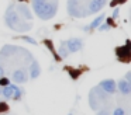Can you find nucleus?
<instances>
[{
    "label": "nucleus",
    "mask_w": 131,
    "mask_h": 115,
    "mask_svg": "<svg viewBox=\"0 0 131 115\" xmlns=\"http://www.w3.org/2000/svg\"><path fill=\"white\" fill-rule=\"evenodd\" d=\"M4 22L12 31L16 32H27L32 28V22L28 20H24L20 14L16 11L14 4H10L4 14Z\"/></svg>",
    "instance_id": "nucleus-1"
},
{
    "label": "nucleus",
    "mask_w": 131,
    "mask_h": 115,
    "mask_svg": "<svg viewBox=\"0 0 131 115\" xmlns=\"http://www.w3.org/2000/svg\"><path fill=\"white\" fill-rule=\"evenodd\" d=\"M58 11V0H48L42 7L40 8V11L37 13V16L40 17L41 20H51L55 17Z\"/></svg>",
    "instance_id": "nucleus-2"
},
{
    "label": "nucleus",
    "mask_w": 131,
    "mask_h": 115,
    "mask_svg": "<svg viewBox=\"0 0 131 115\" xmlns=\"http://www.w3.org/2000/svg\"><path fill=\"white\" fill-rule=\"evenodd\" d=\"M68 14L71 17H83V13H82V8H85L83 6H80V2L79 0H68ZM85 11V10H83Z\"/></svg>",
    "instance_id": "nucleus-3"
},
{
    "label": "nucleus",
    "mask_w": 131,
    "mask_h": 115,
    "mask_svg": "<svg viewBox=\"0 0 131 115\" xmlns=\"http://www.w3.org/2000/svg\"><path fill=\"white\" fill-rule=\"evenodd\" d=\"M106 4H107V0H90L88 8L85 10V17L86 16H92V14L100 11Z\"/></svg>",
    "instance_id": "nucleus-4"
},
{
    "label": "nucleus",
    "mask_w": 131,
    "mask_h": 115,
    "mask_svg": "<svg viewBox=\"0 0 131 115\" xmlns=\"http://www.w3.org/2000/svg\"><path fill=\"white\" fill-rule=\"evenodd\" d=\"M16 11H17L18 14H20L21 17H23L24 20H28V21H32V18H34V16H32L31 10H30V7L26 4V3H17V4L14 6Z\"/></svg>",
    "instance_id": "nucleus-5"
},
{
    "label": "nucleus",
    "mask_w": 131,
    "mask_h": 115,
    "mask_svg": "<svg viewBox=\"0 0 131 115\" xmlns=\"http://www.w3.org/2000/svg\"><path fill=\"white\" fill-rule=\"evenodd\" d=\"M99 86L110 95H113L114 93L117 91V83L113 80V79H104V80H102L99 83Z\"/></svg>",
    "instance_id": "nucleus-6"
},
{
    "label": "nucleus",
    "mask_w": 131,
    "mask_h": 115,
    "mask_svg": "<svg viewBox=\"0 0 131 115\" xmlns=\"http://www.w3.org/2000/svg\"><path fill=\"white\" fill-rule=\"evenodd\" d=\"M66 46H68L69 53L79 52V50L83 48V41L80 38H71V39L66 41Z\"/></svg>",
    "instance_id": "nucleus-7"
},
{
    "label": "nucleus",
    "mask_w": 131,
    "mask_h": 115,
    "mask_svg": "<svg viewBox=\"0 0 131 115\" xmlns=\"http://www.w3.org/2000/svg\"><path fill=\"white\" fill-rule=\"evenodd\" d=\"M116 55L118 59H121V60H128L131 56V49H130V41L125 42L124 46H118L116 49Z\"/></svg>",
    "instance_id": "nucleus-8"
},
{
    "label": "nucleus",
    "mask_w": 131,
    "mask_h": 115,
    "mask_svg": "<svg viewBox=\"0 0 131 115\" xmlns=\"http://www.w3.org/2000/svg\"><path fill=\"white\" fill-rule=\"evenodd\" d=\"M12 80L14 81V83H18V84H24L27 83V80H28V74H27L26 70L23 69H17L13 72L12 74Z\"/></svg>",
    "instance_id": "nucleus-9"
},
{
    "label": "nucleus",
    "mask_w": 131,
    "mask_h": 115,
    "mask_svg": "<svg viewBox=\"0 0 131 115\" xmlns=\"http://www.w3.org/2000/svg\"><path fill=\"white\" fill-rule=\"evenodd\" d=\"M117 90L123 95H130L131 94V81H127L125 79H120L117 83Z\"/></svg>",
    "instance_id": "nucleus-10"
},
{
    "label": "nucleus",
    "mask_w": 131,
    "mask_h": 115,
    "mask_svg": "<svg viewBox=\"0 0 131 115\" xmlns=\"http://www.w3.org/2000/svg\"><path fill=\"white\" fill-rule=\"evenodd\" d=\"M40 74H41L40 65H38L37 60H32L31 65H30V79H32V80H34V79H38Z\"/></svg>",
    "instance_id": "nucleus-11"
},
{
    "label": "nucleus",
    "mask_w": 131,
    "mask_h": 115,
    "mask_svg": "<svg viewBox=\"0 0 131 115\" xmlns=\"http://www.w3.org/2000/svg\"><path fill=\"white\" fill-rule=\"evenodd\" d=\"M89 105H90V108L93 109V111H97V109H99L100 107H103L104 104H103L102 101H100L99 98L90 91V94H89Z\"/></svg>",
    "instance_id": "nucleus-12"
},
{
    "label": "nucleus",
    "mask_w": 131,
    "mask_h": 115,
    "mask_svg": "<svg viewBox=\"0 0 131 115\" xmlns=\"http://www.w3.org/2000/svg\"><path fill=\"white\" fill-rule=\"evenodd\" d=\"M106 18V16L104 14H100L99 17H97V18H94L93 21L90 22V24L88 25V27H85V30H88V31H93V30H97V27H99L100 24H102L103 22V20Z\"/></svg>",
    "instance_id": "nucleus-13"
},
{
    "label": "nucleus",
    "mask_w": 131,
    "mask_h": 115,
    "mask_svg": "<svg viewBox=\"0 0 131 115\" xmlns=\"http://www.w3.org/2000/svg\"><path fill=\"white\" fill-rule=\"evenodd\" d=\"M58 56L62 59H66L69 56V50H68V46H66V41H62L59 44V48H58Z\"/></svg>",
    "instance_id": "nucleus-14"
},
{
    "label": "nucleus",
    "mask_w": 131,
    "mask_h": 115,
    "mask_svg": "<svg viewBox=\"0 0 131 115\" xmlns=\"http://www.w3.org/2000/svg\"><path fill=\"white\" fill-rule=\"evenodd\" d=\"M48 2V0H31V6H32V10H34V13L37 14L38 11H40V8L42 7L45 3Z\"/></svg>",
    "instance_id": "nucleus-15"
},
{
    "label": "nucleus",
    "mask_w": 131,
    "mask_h": 115,
    "mask_svg": "<svg viewBox=\"0 0 131 115\" xmlns=\"http://www.w3.org/2000/svg\"><path fill=\"white\" fill-rule=\"evenodd\" d=\"M13 91H14V90H13L10 86H6V87L2 88V95H3L6 100H10V98L13 97Z\"/></svg>",
    "instance_id": "nucleus-16"
},
{
    "label": "nucleus",
    "mask_w": 131,
    "mask_h": 115,
    "mask_svg": "<svg viewBox=\"0 0 131 115\" xmlns=\"http://www.w3.org/2000/svg\"><path fill=\"white\" fill-rule=\"evenodd\" d=\"M96 115H111V108L108 105H103L96 111Z\"/></svg>",
    "instance_id": "nucleus-17"
},
{
    "label": "nucleus",
    "mask_w": 131,
    "mask_h": 115,
    "mask_svg": "<svg viewBox=\"0 0 131 115\" xmlns=\"http://www.w3.org/2000/svg\"><path fill=\"white\" fill-rule=\"evenodd\" d=\"M68 70H69V74H71V79H73V80H76L80 76V70H75V69H68Z\"/></svg>",
    "instance_id": "nucleus-18"
},
{
    "label": "nucleus",
    "mask_w": 131,
    "mask_h": 115,
    "mask_svg": "<svg viewBox=\"0 0 131 115\" xmlns=\"http://www.w3.org/2000/svg\"><path fill=\"white\" fill-rule=\"evenodd\" d=\"M21 94H23V91H21V90L17 87V88H16L14 91H13V97H12V98L17 101V100H20V98H21Z\"/></svg>",
    "instance_id": "nucleus-19"
},
{
    "label": "nucleus",
    "mask_w": 131,
    "mask_h": 115,
    "mask_svg": "<svg viewBox=\"0 0 131 115\" xmlns=\"http://www.w3.org/2000/svg\"><path fill=\"white\" fill-rule=\"evenodd\" d=\"M10 84V79L6 77V76H3V77H0V87H6Z\"/></svg>",
    "instance_id": "nucleus-20"
},
{
    "label": "nucleus",
    "mask_w": 131,
    "mask_h": 115,
    "mask_svg": "<svg viewBox=\"0 0 131 115\" xmlns=\"http://www.w3.org/2000/svg\"><path fill=\"white\" fill-rule=\"evenodd\" d=\"M111 115H125V109L121 108V107H117V108H114Z\"/></svg>",
    "instance_id": "nucleus-21"
},
{
    "label": "nucleus",
    "mask_w": 131,
    "mask_h": 115,
    "mask_svg": "<svg viewBox=\"0 0 131 115\" xmlns=\"http://www.w3.org/2000/svg\"><path fill=\"white\" fill-rule=\"evenodd\" d=\"M21 39H24L26 42H30V44H32V45H37V41H35L34 38H31V36H26V35H21L20 36Z\"/></svg>",
    "instance_id": "nucleus-22"
},
{
    "label": "nucleus",
    "mask_w": 131,
    "mask_h": 115,
    "mask_svg": "<svg viewBox=\"0 0 131 115\" xmlns=\"http://www.w3.org/2000/svg\"><path fill=\"white\" fill-rule=\"evenodd\" d=\"M97 30H99V31H108V30H110V25H108L107 22H104V24L102 22V24L97 27Z\"/></svg>",
    "instance_id": "nucleus-23"
},
{
    "label": "nucleus",
    "mask_w": 131,
    "mask_h": 115,
    "mask_svg": "<svg viewBox=\"0 0 131 115\" xmlns=\"http://www.w3.org/2000/svg\"><path fill=\"white\" fill-rule=\"evenodd\" d=\"M7 108H9V107H7L4 103H2V101H0V112H4V111H7Z\"/></svg>",
    "instance_id": "nucleus-24"
},
{
    "label": "nucleus",
    "mask_w": 131,
    "mask_h": 115,
    "mask_svg": "<svg viewBox=\"0 0 131 115\" xmlns=\"http://www.w3.org/2000/svg\"><path fill=\"white\" fill-rule=\"evenodd\" d=\"M118 14H120V8H118V7H116V8H114V11H113V18L116 20L117 17H118Z\"/></svg>",
    "instance_id": "nucleus-25"
},
{
    "label": "nucleus",
    "mask_w": 131,
    "mask_h": 115,
    "mask_svg": "<svg viewBox=\"0 0 131 115\" xmlns=\"http://www.w3.org/2000/svg\"><path fill=\"white\" fill-rule=\"evenodd\" d=\"M124 79H125L127 81H131V72H127V73H125Z\"/></svg>",
    "instance_id": "nucleus-26"
},
{
    "label": "nucleus",
    "mask_w": 131,
    "mask_h": 115,
    "mask_svg": "<svg viewBox=\"0 0 131 115\" xmlns=\"http://www.w3.org/2000/svg\"><path fill=\"white\" fill-rule=\"evenodd\" d=\"M4 74H6V72H4V67L0 65V77H3Z\"/></svg>",
    "instance_id": "nucleus-27"
},
{
    "label": "nucleus",
    "mask_w": 131,
    "mask_h": 115,
    "mask_svg": "<svg viewBox=\"0 0 131 115\" xmlns=\"http://www.w3.org/2000/svg\"><path fill=\"white\" fill-rule=\"evenodd\" d=\"M116 4H118V0H113V2L110 3V6H111V7H116Z\"/></svg>",
    "instance_id": "nucleus-28"
},
{
    "label": "nucleus",
    "mask_w": 131,
    "mask_h": 115,
    "mask_svg": "<svg viewBox=\"0 0 131 115\" xmlns=\"http://www.w3.org/2000/svg\"><path fill=\"white\" fill-rule=\"evenodd\" d=\"M127 0H118V3H125Z\"/></svg>",
    "instance_id": "nucleus-29"
},
{
    "label": "nucleus",
    "mask_w": 131,
    "mask_h": 115,
    "mask_svg": "<svg viewBox=\"0 0 131 115\" xmlns=\"http://www.w3.org/2000/svg\"><path fill=\"white\" fill-rule=\"evenodd\" d=\"M0 95H2V87H0Z\"/></svg>",
    "instance_id": "nucleus-30"
},
{
    "label": "nucleus",
    "mask_w": 131,
    "mask_h": 115,
    "mask_svg": "<svg viewBox=\"0 0 131 115\" xmlns=\"http://www.w3.org/2000/svg\"><path fill=\"white\" fill-rule=\"evenodd\" d=\"M69 115H73V114H69Z\"/></svg>",
    "instance_id": "nucleus-31"
}]
</instances>
